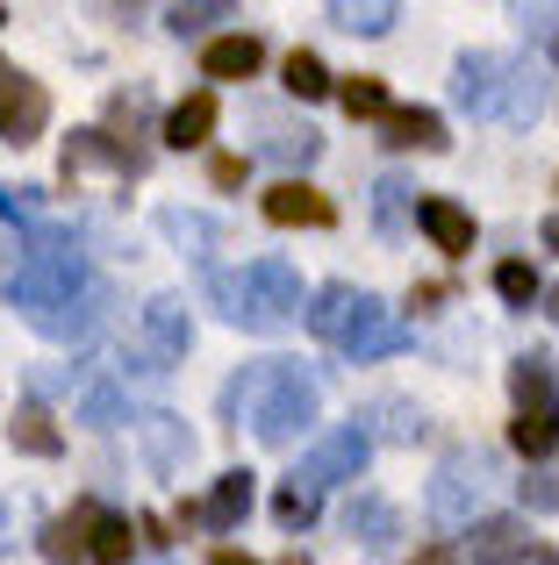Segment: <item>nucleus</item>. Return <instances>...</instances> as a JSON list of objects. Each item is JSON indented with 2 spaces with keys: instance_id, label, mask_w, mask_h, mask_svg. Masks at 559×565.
Here are the masks:
<instances>
[{
  "instance_id": "1",
  "label": "nucleus",
  "mask_w": 559,
  "mask_h": 565,
  "mask_svg": "<svg viewBox=\"0 0 559 565\" xmlns=\"http://www.w3.org/2000/svg\"><path fill=\"white\" fill-rule=\"evenodd\" d=\"M8 301L22 308V322L43 330L51 344H80V337H94V322H101V287L86 279L80 244H72L65 230H51V222L29 230V250H22V265H14V279H8Z\"/></svg>"
},
{
  "instance_id": "2",
  "label": "nucleus",
  "mask_w": 559,
  "mask_h": 565,
  "mask_svg": "<svg viewBox=\"0 0 559 565\" xmlns=\"http://www.w3.org/2000/svg\"><path fill=\"white\" fill-rule=\"evenodd\" d=\"M308 330H316L330 351H345L351 365H373V359L409 351V322L394 316L388 301L359 294V287H323L316 301H308Z\"/></svg>"
},
{
  "instance_id": "3",
  "label": "nucleus",
  "mask_w": 559,
  "mask_h": 565,
  "mask_svg": "<svg viewBox=\"0 0 559 565\" xmlns=\"http://www.w3.org/2000/svg\"><path fill=\"white\" fill-rule=\"evenodd\" d=\"M230 408H244V423H252L259 444H294L308 423H316L323 394L308 373H294V365H252L244 380H230Z\"/></svg>"
},
{
  "instance_id": "4",
  "label": "nucleus",
  "mask_w": 559,
  "mask_h": 565,
  "mask_svg": "<svg viewBox=\"0 0 559 565\" xmlns=\"http://www.w3.org/2000/svg\"><path fill=\"white\" fill-rule=\"evenodd\" d=\"M209 294H215V308H223V322H238V330H252V337H273L302 316V273H294L287 258H252L244 273H215Z\"/></svg>"
},
{
  "instance_id": "5",
  "label": "nucleus",
  "mask_w": 559,
  "mask_h": 565,
  "mask_svg": "<svg viewBox=\"0 0 559 565\" xmlns=\"http://www.w3.org/2000/svg\"><path fill=\"white\" fill-rule=\"evenodd\" d=\"M366 458H373V437H366L359 423H345V429H330V437H316V451L302 458V472H294L287 487H302V494H316V501H323V487L359 480Z\"/></svg>"
},
{
  "instance_id": "6",
  "label": "nucleus",
  "mask_w": 559,
  "mask_h": 565,
  "mask_svg": "<svg viewBox=\"0 0 559 565\" xmlns=\"http://www.w3.org/2000/svg\"><path fill=\"white\" fill-rule=\"evenodd\" d=\"M481 494H488V458L481 451H452L445 466H437V480H431V523H445V530L474 523Z\"/></svg>"
},
{
  "instance_id": "7",
  "label": "nucleus",
  "mask_w": 559,
  "mask_h": 565,
  "mask_svg": "<svg viewBox=\"0 0 559 565\" xmlns=\"http://www.w3.org/2000/svg\"><path fill=\"white\" fill-rule=\"evenodd\" d=\"M137 351L158 365V373H172V365L194 351V316H187L180 294H158V301H144V330H137Z\"/></svg>"
},
{
  "instance_id": "8",
  "label": "nucleus",
  "mask_w": 559,
  "mask_h": 565,
  "mask_svg": "<svg viewBox=\"0 0 559 565\" xmlns=\"http://www.w3.org/2000/svg\"><path fill=\"white\" fill-rule=\"evenodd\" d=\"M43 122H51V94H43V79H29V72H0V137L22 151V143L43 137Z\"/></svg>"
},
{
  "instance_id": "9",
  "label": "nucleus",
  "mask_w": 559,
  "mask_h": 565,
  "mask_svg": "<svg viewBox=\"0 0 559 565\" xmlns=\"http://www.w3.org/2000/svg\"><path fill=\"white\" fill-rule=\"evenodd\" d=\"M137 444H144V466H151L158 480L187 472V458H194V437H187L180 415H144V423H137Z\"/></svg>"
},
{
  "instance_id": "10",
  "label": "nucleus",
  "mask_w": 559,
  "mask_h": 565,
  "mask_svg": "<svg viewBox=\"0 0 559 565\" xmlns=\"http://www.w3.org/2000/svg\"><path fill=\"white\" fill-rule=\"evenodd\" d=\"M266 215L280 222V230H330L337 207H330V193H316L308 180H280L266 193Z\"/></svg>"
},
{
  "instance_id": "11",
  "label": "nucleus",
  "mask_w": 559,
  "mask_h": 565,
  "mask_svg": "<svg viewBox=\"0 0 559 565\" xmlns=\"http://www.w3.org/2000/svg\"><path fill=\"white\" fill-rule=\"evenodd\" d=\"M531 552V523L524 515H481L474 537H466V558L474 565H517Z\"/></svg>"
},
{
  "instance_id": "12",
  "label": "nucleus",
  "mask_w": 559,
  "mask_h": 565,
  "mask_svg": "<svg viewBox=\"0 0 559 565\" xmlns=\"http://www.w3.org/2000/svg\"><path fill=\"white\" fill-rule=\"evenodd\" d=\"M416 222H423V236H431L445 258H466V250H474V215H466L460 201H445V193L416 201Z\"/></svg>"
},
{
  "instance_id": "13",
  "label": "nucleus",
  "mask_w": 559,
  "mask_h": 565,
  "mask_svg": "<svg viewBox=\"0 0 559 565\" xmlns=\"http://www.w3.org/2000/svg\"><path fill=\"white\" fill-rule=\"evenodd\" d=\"M244 515H252V472H223V480L209 487V501H194V523H209V530H238Z\"/></svg>"
},
{
  "instance_id": "14",
  "label": "nucleus",
  "mask_w": 559,
  "mask_h": 565,
  "mask_svg": "<svg viewBox=\"0 0 559 565\" xmlns=\"http://www.w3.org/2000/svg\"><path fill=\"white\" fill-rule=\"evenodd\" d=\"M94 501H80V509L72 515H51V523H43V537H36V552L51 558V565H80L86 558V530H94Z\"/></svg>"
},
{
  "instance_id": "15",
  "label": "nucleus",
  "mask_w": 559,
  "mask_h": 565,
  "mask_svg": "<svg viewBox=\"0 0 559 565\" xmlns=\"http://www.w3.org/2000/svg\"><path fill=\"white\" fill-rule=\"evenodd\" d=\"M495 86H503V57L466 51L460 57V79H452V100H460V108H474V115H495Z\"/></svg>"
},
{
  "instance_id": "16",
  "label": "nucleus",
  "mask_w": 559,
  "mask_h": 565,
  "mask_svg": "<svg viewBox=\"0 0 559 565\" xmlns=\"http://www.w3.org/2000/svg\"><path fill=\"white\" fill-rule=\"evenodd\" d=\"M259 158H273V166H308V158L323 151V137L308 122H280V115H259Z\"/></svg>"
},
{
  "instance_id": "17",
  "label": "nucleus",
  "mask_w": 559,
  "mask_h": 565,
  "mask_svg": "<svg viewBox=\"0 0 559 565\" xmlns=\"http://www.w3.org/2000/svg\"><path fill=\"white\" fill-rule=\"evenodd\" d=\"M259 65H266V43L244 36V29L238 36H215L209 51H201V72H209V79H252Z\"/></svg>"
},
{
  "instance_id": "18",
  "label": "nucleus",
  "mask_w": 559,
  "mask_h": 565,
  "mask_svg": "<svg viewBox=\"0 0 559 565\" xmlns=\"http://www.w3.org/2000/svg\"><path fill=\"white\" fill-rule=\"evenodd\" d=\"M380 129H388V143L394 151H445V122H437L431 108H388L380 115Z\"/></svg>"
},
{
  "instance_id": "19",
  "label": "nucleus",
  "mask_w": 559,
  "mask_h": 565,
  "mask_svg": "<svg viewBox=\"0 0 559 565\" xmlns=\"http://www.w3.org/2000/svg\"><path fill=\"white\" fill-rule=\"evenodd\" d=\"M8 444L22 458H57V451H65V437H57V423H51V408H43V401H22V408H14Z\"/></svg>"
},
{
  "instance_id": "20",
  "label": "nucleus",
  "mask_w": 559,
  "mask_h": 565,
  "mask_svg": "<svg viewBox=\"0 0 559 565\" xmlns=\"http://www.w3.org/2000/svg\"><path fill=\"white\" fill-rule=\"evenodd\" d=\"M345 530H351L359 544H373V552H388V544L402 537V515H394V501H380V494H359V501L345 509Z\"/></svg>"
},
{
  "instance_id": "21",
  "label": "nucleus",
  "mask_w": 559,
  "mask_h": 565,
  "mask_svg": "<svg viewBox=\"0 0 559 565\" xmlns=\"http://www.w3.org/2000/svg\"><path fill=\"white\" fill-rule=\"evenodd\" d=\"M215 137V94H187L180 108L166 115V143L172 151H201Z\"/></svg>"
},
{
  "instance_id": "22",
  "label": "nucleus",
  "mask_w": 559,
  "mask_h": 565,
  "mask_svg": "<svg viewBox=\"0 0 559 565\" xmlns=\"http://www.w3.org/2000/svg\"><path fill=\"white\" fill-rule=\"evenodd\" d=\"M129 552H137L129 515H94V530H86V558H94V565H129Z\"/></svg>"
},
{
  "instance_id": "23",
  "label": "nucleus",
  "mask_w": 559,
  "mask_h": 565,
  "mask_svg": "<svg viewBox=\"0 0 559 565\" xmlns=\"http://www.w3.org/2000/svg\"><path fill=\"white\" fill-rule=\"evenodd\" d=\"M330 22L351 29V36H388V29L402 22V8H394V0H337Z\"/></svg>"
},
{
  "instance_id": "24",
  "label": "nucleus",
  "mask_w": 559,
  "mask_h": 565,
  "mask_svg": "<svg viewBox=\"0 0 559 565\" xmlns=\"http://www.w3.org/2000/svg\"><path fill=\"white\" fill-rule=\"evenodd\" d=\"M509 79L495 86V115L503 122H538V79H531V65H503Z\"/></svg>"
},
{
  "instance_id": "25",
  "label": "nucleus",
  "mask_w": 559,
  "mask_h": 565,
  "mask_svg": "<svg viewBox=\"0 0 559 565\" xmlns=\"http://www.w3.org/2000/svg\"><path fill=\"white\" fill-rule=\"evenodd\" d=\"M509 394H517V415L552 408V365L546 359H517L509 365Z\"/></svg>"
},
{
  "instance_id": "26",
  "label": "nucleus",
  "mask_w": 559,
  "mask_h": 565,
  "mask_svg": "<svg viewBox=\"0 0 559 565\" xmlns=\"http://www.w3.org/2000/svg\"><path fill=\"white\" fill-rule=\"evenodd\" d=\"M280 79H287V94H294V100H323V94H330V86H337V79H330V65H323L316 51H294Z\"/></svg>"
},
{
  "instance_id": "27",
  "label": "nucleus",
  "mask_w": 559,
  "mask_h": 565,
  "mask_svg": "<svg viewBox=\"0 0 559 565\" xmlns=\"http://www.w3.org/2000/svg\"><path fill=\"white\" fill-rule=\"evenodd\" d=\"M509 444H517L524 458H546L552 444H559V415H552V408H531V415H517V423H509Z\"/></svg>"
},
{
  "instance_id": "28",
  "label": "nucleus",
  "mask_w": 559,
  "mask_h": 565,
  "mask_svg": "<svg viewBox=\"0 0 559 565\" xmlns=\"http://www.w3.org/2000/svg\"><path fill=\"white\" fill-rule=\"evenodd\" d=\"M495 294H503L509 308H531V301H538L546 287H538V273H531L524 258H509V265H495Z\"/></svg>"
},
{
  "instance_id": "29",
  "label": "nucleus",
  "mask_w": 559,
  "mask_h": 565,
  "mask_svg": "<svg viewBox=\"0 0 559 565\" xmlns=\"http://www.w3.org/2000/svg\"><path fill=\"white\" fill-rule=\"evenodd\" d=\"M330 94L345 100V115H388V86H380V79H366V72H359V79H337Z\"/></svg>"
},
{
  "instance_id": "30",
  "label": "nucleus",
  "mask_w": 559,
  "mask_h": 565,
  "mask_svg": "<svg viewBox=\"0 0 559 565\" xmlns=\"http://www.w3.org/2000/svg\"><path fill=\"white\" fill-rule=\"evenodd\" d=\"M158 230H166L172 244H201V250H209L215 236H223V230H215L209 215H187V207H166V215H158Z\"/></svg>"
},
{
  "instance_id": "31",
  "label": "nucleus",
  "mask_w": 559,
  "mask_h": 565,
  "mask_svg": "<svg viewBox=\"0 0 559 565\" xmlns=\"http://www.w3.org/2000/svg\"><path fill=\"white\" fill-rule=\"evenodd\" d=\"M80 415H86L94 429H123V423H129V401L115 394V386H94V394L80 401Z\"/></svg>"
},
{
  "instance_id": "32",
  "label": "nucleus",
  "mask_w": 559,
  "mask_h": 565,
  "mask_svg": "<svg viewBox=\"0 0 559 565\" xmlns=\"http://www.w3.org/2000/svg\"><path fill=\"white\" fill-rule=\"evenodd\" d=\"M373 423L388 429L394 444H416V437H423V415L409 408V401H380V408H373Z\"/></svg>"
},
{
  "instance_id": "33",
  "label": "nucleus",
  "mask_w": 559,
  "mask_h": 565,
  "mask_svg": "<svg viewBox=\"0 0 559 565\" xmlns=\"http://www.w3.org/2000/svg\"><path fill=\"white\" fill-rule=\"evenodd\" d=\"M273 515H280L287 530H308V523H316V494H302V487H280Z\"/></svg>"
},
{
  "instance_id": "34",
  "label": "nucleus",
  "mask_w": 559,
  "mask_h": 565,
  "mask_svg": "<svg viewBox=\"0 0 559 565\" xmlns=\"http://www.w3.org/2000/svg\"><path fill=\"white\" fill-rule=\"evenodd\" d=\"M123 129H129V137L144 129V94H115V100H108V137L123 143Z\"/></svg>"
},
{
  "instance_id": "35",
  "label": "nucleus",
  "mask_w": 559,
  "mask_h": 565,
  "mask_svg": "<svg viewBox=\"0 0 559 565\" xmlns=\"http://www.w3.org/2000/svg\"><path fill=\"white\" fill-rule=\"evenodd\" d=\"M223 14H230V8H172L166 22H172V36H201V29L223 22Z\"/></svg>"
},
{
  "instance_id": "36",
  "label": "nucleus",
  "mask_w": 559,
  "mask_h": 565,
  "mask_svg": "<svg viewBox=\"0 0 559 565\" xmlns=\"http://www.w3.org/2000/svg\"><path fill=\"white\" fill-rule=\"evenodd\" d=\"M517 494H524V509H531V515L559 509V480H538V472H531V480H517Z\"/></svg>"
},
{
  "instance_id": "37",
  "label": "nucleus",
  "mask_w": 559,
  "mask_h": 565,
  "mask_svg": "<svg viewBox=\"0 0 559 565\" xmlns=\"http://www.w3.org/2000/svg\"><path fill=\"white\" fill-rule=\"evenodd\" d=\"M244 166H252V158H215L209 180H215V186H244Z\"/></svg>"
},
{
  "instance_id": "38",
  "label": "nucleus",
  "mask_w": 559,
  "mask_h": 565,
  "mask_svg": "<svg viewBox=\"0 0 559 565\" xmlns=\"http://www.w3.org/2000/svg\"><path fill=\"white\" fill-rule=\"evenodd\" d=\"M402 201H409V186H402V180H380V222L402 215Z\"/></svg>"
},
{
  "instance_id": "39",
  "label": "nucleus",
  "mask_w": 559,
  "mask_h": 565,
  "mask_svg": "<svg viewBox=\"0 0 559 565\" xmlns=\"http://www.w3.org/2000/svg\"><path fill=\"white\" fill-rule=\"evenodd\" d=\"M14 552V501H0V558Z\"/></svg>"
},
{
  "instance_id": "40",
  "label": "nucleus",
  "mask_w": 559,
  "mask_h": 565,
  "mask_svg": "<svg viewBox=\"0 0 559 565\" xmlns=\"http://www.w3.org/2000/svg\"><path fill=\"white\" fill-rule=\"evenodd\" d=\"M517 22H524V29H552V22H559V8H524Z\"/></svg>"
},
{
  "instance_id": "41",
  "label": "nucleus",
  "mask_w": 559,
  "mask_h": 565,
  "mask_svg": "<svg viewBox=\"0 0 559 565\" xmlns=\"http://www.w3.org/2000/svg\"><path fill=\"white\" fill-rule=\"evenodd\" d=\"M409 565H460V558H452L445 544H431V552H416V558H409Z\"/></svg>"
},
{
  "instance_id": "42",
  "label": "nucleus",
  "mask_w": 559,
  "mask_h": 565,
  "mask_svg": "<svg viewBox=\"0 0 559 565\" xmlns=\"http://www.w3.org/2000/svg\"><path fill=\"white\" fill-rule=\"evenodd\" d=\"M517 565H559V552H552V544H531V552H524Z\"/></svg>"
},
{
  "instance_id": "43",
  "label": "nucleus",
  "mask_w": 559,
  "mask_h": 565,
  "mask_svg": "<svg viewBox=\"0 0 559 565\" xmlns=\"http://www.w3.org/2000/svg\"><path fill=\"white\" fill-rule=\"evenodd\" d=\"M209 565H259V558H252V552H215Z\"/></svg>"
},
{
  "instance_id": "44",
  "label": "nucleus",
  "mask_w": 559,
  "mask_h": 565,
  "mask_svg": "<svg viewBox=\"0 0 559 565\" xmlns=\"http://www.w3.org/2000/svg\"><path fill=\"white\" fill-rule=\"evenodd\" d=\"M538 236H546V250H559V207L546 215V230H538Z\"/></svg>"
},
{
  "instance_id": "45",
  "label": "nucleus",
  "mask_w": 559,
  "mask_h": 565,
  "mask_svg": "<svg viewBox=\"0 0 559 565\" xmlns=\"http://www.w3.org/2000/svg\"><path fill=\"white\" fill-rule=\"evenodd\" d=\"M538 301H546V316L559 322V287H546V294H538Z\"/></svg>"
},
{
  "instance_id": "46",
  "label": "nucleus",
  "mask_w": 559,
  "mask_h": 565,
  "mask_svg": "<svg viewBox=\"0 0 559 565\" xmlns=\"http://www.w3.org/2000/svg\"><path fill=\"white\" fill-rule=\"evenodd\" d=\"M280 565H308V558H302V552H287V558H280Z\"/></svg>"
},
{
  "instance_id": "47",
  "label": "nucleus",
  "mask_w": 559,
  "mask_h": 565,
  "mask_svg": "<svg viewBox=\"0 0 559 565\" xmlns=\"http://www.w3.org/2000/svg\"><path fill=\"white\" fill-rule=\"evenodd\" d=\"M151 565H166V558H151Z\"/></svg>"
}]
</instances>
